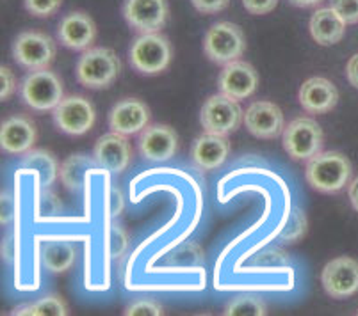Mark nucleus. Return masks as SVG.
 <instances>
[{"label": "nucleus", "mask_w": 358, "mask_h": 316, "mask_svg": "<svg viewBox=\"0 0 358 316\" xmlns=\"http://www.w3.org/2000/svg\"><path fill=\"white\" fill-rule=\"evenodd\" d=\"M353 169L348 156L338 151H321L307 162L305 178L310 187L323 194L343 190L351 180Z\"/></svg>", "instance_id": "obj_1"}, {"label": "nucleus", "mask_w": 358, "mask_h": 316, "mask_svg": "<svg viewBox=\"0 0 358 316\" xmlns=\"http://www.w3.org/2000/svg\"><path fill=\"white\" fill-rule=\"evenodd\" d=\"M120 70L122 63L110 48H90L77 63V78L84 87L106 89L118 78Z\"/></svg>", "instance_id": "obj_2"}, {"label": "nucleus", "mask_w": 358, "mask_h": 316, "mask_svg": "<svg viewBox=\"0 0 358 316\" xmlns=\"http://www.w3.org/2000/svg\"><path fill=\"white\" fill-rule=\"evenodd\" d=\"M282 144L291 158L308 162L323 151L324 133L312 117H296L284 128Z\"/></svg>", "instance_id": "obj_3"}, {"label": "nucleus", "mask_w": 358, "mask_h": 316, "mask_svg": "<svg viewBox=\"0 0 358 316\" xmlns=\"http://www.w3.org/2000/svg\"><path fill=\"white\" fill-rule=\"evenodd\" d=\"M130 64L145 75L162 73L171 63V45L159 32L141 34L132 41L129 50Z\"/></svg>", "instance_id": "obj_4"}, {"label": "nucleus", "mask_w": 358, "mask_h": 316, "mask_svg": "<svg viewBox=\"0 0 358 316\" xmlns=\"http://www.w3.org/2000/svg\"><path fill=\"white\" fill-rule=\"evenodd\" d=\"M205 55L217 64L237 61L246 50V38L239 25L232 22H217L203 38Z\"/></svg>", "instance_id": "obj_5"}, {"label": "nucleus", "mask_w": 358, "mask_h": 316, "mask_svg": "<svg viewBox=\"0 0 358 316\" xmlns=\"http://www.w3.org/2000/svg\"><path fill=\"white\" fill-rule=\"evenodd\" d=\"M22 98L32 110H54L64 98L63 82L50 70L32 71L22 82Z\"/></svg>", "instance_id": "obj_6"}, {"label": "nucleus", "mask_w": 358, "mask_h": 316, "mask_svg": "<svg viewBox=\"0 0 358 316\" xmlns=\"http://www.w3.org/2000/svg\"><path fill=\"white\" fill-rule=\"evenodd\" d=\"M13 59L25 70H48L55 59L54 39L40 31L22 32L13 43Z\"/></svg>", "instance_id": "obj_7"}, {"label": "nucleus", "mask_w": 358, "mask_h": 316, "mask_svg": "<svg viewBox=\"0 0 358 316\" xmlns=\"http://www.w3.org/2000/svg\"><path fill=\"white\" fill-rule=\"evenodd\" d=\"M243 119L244 114L239 102L223 93L210 96L201 107L200 121L205 132L229 135L239 128Z\"/></svg>", "instance_id": "obj_8"}, {"label": "nucleus", "mask_w": 358, "mask_h": 316, "mask_svg": "<svg viewBox=\"0 0 358 316\" xmlns=\"http://www.w3.org/2000/svg\"><path fill=\"white\" fill-rule=\"evenodd\" d=\"M95 119V107L80 94L64 96L54 109L55 126L68 135H84L93 128Z\"/></svg>", "instance_id": "obj_9"}, {"label": "nucleus", "mask_w": 358, "mask_h": 316, "mask_svg": "<svg viewBox=\"0 0 358 316\" xmlns=\"http://www.w3.org/2000/svg\"><path fill=\"white\" fill-rule=\"evenodd\" d=\"M168 15L166 0H125L123 4L127 24L141 34L161 31L168 22Z\"/></svg>", "instance_id": "obj_10"}, {"label": "nucleus", "mask_w": 358, "mask_h": 316, "mask_svg": "<svg viewBox=\"0 0 358 316\" xmlns=\"http://www.w3.org/2000/svg\"><path fill=\"white\" fill-rule=\"evenodd\" d=\"M324 292L334 299H348L358 292V262L341 256L328 263L321 273Z\"/></svg>", "instance_id": "obj_11"}, {"label": "nucleus", "mask_w": 358, "mask_h": 316, "mask_svg": "<svg viewBox=\"0 0 358 316\" xmlns=\"http://www.w3.org/2000/svg\"><path fill=\"white\" fill-rule=\"evenodd\" d=\"M217 86H220L221 93L241 102L255 93L257 86H259V75L252 64L237 59V61L224 64L223 71L217 78Z\"/></svg>", "instance_id": "obj_12"}, {"label": "nucleus", "mask_w": 358, "mask_h": 316, "mask_svg": "<svg viewBox=\"0 0 358 316\" xmlns=\"http://www.w3.org/2000/svg\"><path fill=\"white\" fill-rule=\"evenodd\" d=\"M244 125L259 139H276L284 133V112L271 102H255L244 112Z\"/></svg>", "instance_id": "obj_13"}, {"label": "nucleus", "mask_w": 358, "mask_h": 316, "mask_svg": "<svg viewBox=\"0 0 358 316\" xmlns=\"http://www.w3.org/2000/svg\"><path fill=\"white\" fill-rule=\"evenodd\" d=\"M138 146L145 160L166 162L177 153L178 137L168 125H148L139 133Z\"/></svg>", "instance_id": "obj_14"}, {"label": "nucleus", "mask_w": 358, "mask_h": 316, "mask_svg": "<svg viewBox=\"0 0 358 316\" xmlns=\"http://www.w3.org/2000/svg\"><path fill=\"white\" fill-rule=\"evenodd\" d=\"M93 156H95L100 169L118 174L129 167L130 158H132V148H130L127 135L110 132L100 137L99 142L95 144Z\"/></svg>", "instance_id": "obj_15"}, {"label": "nucleus", "mask_w": 358, "mask_h": 316, "mask_svg": "<svg viewBox=\"0 0 358 316\" xmlns=\"http://www.w3.org/2000/svg\"><path fill=\"white\" fill-rule=\"evenodd\" d=\"M150 125V109L146 103L136 98H127L116 103L109 114L110 132L122 135H136L141 133Z\"/></svg>", "instance_id": "obj_16"}, {"label": "nucleus", "mask_w": 358, "mask_h": 316, "mask_svg": "<svg viewBox=\"0 0 358 316\" xmlns=\"http://www.w3.org/2000/svg\"><path fill=\"white\" fill-rule=\"evenodd\" d=\"M57 36L61 43L70 50H90L96 39V25L90 15L75 11L61 20Z\"/></svg>", "instance_id": "obj_17"}, {"label": "nucleus", "mask_w": 358, "mask_h": 316, "mask_svg": "<svg viewBox=\"0 0 358 316\" xmlns=\"http://www.w3.org/2000/svg\"><path fill=\"white\" fill-rule=\"evenodd\" d=\"M38 139V130L29 116H13L2 123L0 128V146L11 155H25L31 151Z\"/></svg>", "instance_id": "obj_18"}, {"label": "nucleus", "mask_w": 358, "mask_h": 316, "mask_svg": "<svg viewBox=\"0 0 358 316\" xmlns=\"http://www.w3.org/2000/svg\"><path fill=\"white\" fill-rule=\"evenodd\" d=\"M338 102V91L328 78L312 77L299 89V103L307 112H330Z\"/></svg>", "instance_id": "obj_19"}, {"label": "nucleus", "mask_w": 358, "mask_h": 316, "mask_svg": "<svg viewBox=\"0 0 358 316\" xmlns=\"http://www.w3.org/2000/svg\"><path fill=\"white\" fill-rule=\"evenodd\" d=\"M230 153V141L227 135L207 132L205 135L198 137L193 146V160L203 171L217 169Z\"/></svg>", "instance_id": "obj_20"}, {"label": "nucleus", "mask_w": 358, "mask_h": 316, "mask_svg": "<svg viewBox=\"0 0 358 316\" xmlns=\"http://www.w3.org/2000/svg\"><path fill=\"white\" fill-rule=\"evenodd\" d=\"M346 32V22H344L331 8H321L312 15L310 18V34L317 45L330 47L338 43Z\"/></svg>", "instance_id": "obj_21"}, {"label": "nucleus", "mask_w": 358, "mask_h": 316, "mask_svg": "<svg viewBox=\"0 0 358 316\" xmlns=\"http://www.w3.org/2000/svg\"><path fill=\"white\" fill-rule=\"evenodd\" d=\"M96 167L99 164H96L95 156L90 158L86 155H71L63 162L59 169L61 181L70 192H80L84 181H86V176L96 171Z\"/></svg>", "instance_id": "obj_22"}, {"label": "nucleus", "mask_w": 358, "mask_h": 316, "mask_svg": "<svg viewBox=\"0 0 358 316\" xmlns=\"http://www.w3.org/2000/svg\"><path fill=\"white\" fill-rule=\"evenodd\" d=\"M22 171H31L40 176V183L43 188H50V185L57 180L59 165L52 153L45 149H31L22 158Z\"/></svg>", "instance_id": "obj_23"}, {"label": "nucleus", "mask_w": 358, "mask_h": 316, "mask_svg": "<svg viewBox=\"0 0 358 316\" xmlns=\"http://www.w3.org/2000/svg\"><path fill=\"white\" fill-rule=\"evenodd\" d=\"M40 259L47 270L54 273L66 272L75 263V249L70 242L48 240L41 243Z\"/></svg>", "instance_id": "obj_24"}, {"label": "nucleus", "mask_w": 358, "mask_h": 316, "mask_svg": "<svg viewBox=\"0 0 358 316\" xmlns=\"http://www.w3.org/2000/svg\"><path fill=\"white\" fill-rule=\"evenodd\" d=\"M13 315L22 316H66L68 306L57 295H48V297L40 299V301L31 302V304H24L20 308H16Z\"/></svg>", "instance_id": "obj_25"}, {"label": "nucleus", "mask_w": 358, "mask_h": 316, "mask_svg": "<svg viewBox=\"0 0 358 316\" xmlns=\"http://www.w3.org/2000/svg\"><path fill=\"white\" fill-rule=\"evenodd\" d=\"M266 313V304L257 295H239L224 309L227 316H264Z\"/></svg>", "instance_id": "obj_26"}, {"label": "nucleus", "mask_w": 358, "mask_h": 316, "mask_svg": "<svg viewBox=\"0 0 358 316\" xmlns=\"http://www.w3.org/2000/svg\"><path fill=\"white\" fill-rule=\"evenodd\" d=\"M307 233V217H305V211H301L299 208H292L291 215H289L287 226L282 230L278 240L282 243H294L298 242L301 236H305Z\"/></svg>", "instance_id": "obj_27"}, {"label": "nucleus", "mask_w": 358, "mask_h": 316, "mask_svg": "<svg viewBox=\"0 0 358 316\" xmlns=\"http://www.w3.org/2000/svg\"><path fill=\"white\" fill-rule=\"evenodd\" d=\"M129 249V234L120 224H110L109 227V254L113 259H122Z\"/></svg>", "instance_id": "obj_28"}, {"label": "nucleus", "mask_w": 358, "mask_h": 316, "mask_svg": "<svg viewBox=\"0 0 358 316\" xmlns=\"http://www.w3.org/2000/svg\"><path fill=\"white\" fill-rule=\"evenodd\" d=\"M24 4L25 9L31 15L47 18V16H52L54 13H57V9L63 4V0H24Z\"/></svg>", "instance_id": "obj_29"}, {"label": "nucleus", "mask_w": 358, "mask_h": 316, "mask_svg": "<svg viewBox=\"0 0 358 316\" xmlns=\"http://www.w3.org/2000/svg\"><path fill=\"white\" fill-rule=\"evenodd\" d=\"M330 8L348 24H358V0H330Z\"/></svg>", "instance_id": "obj_30"}, {"label": "nucleus", "mask_w": 358, "mask_h": 316, "mask_svg": "<svg viewBox=\"0 0 358 316\" xmlns=\"http://www.w3.org/2000/svg\"><path fill=\"white\" fill-rule=\"evenodd\" d=\"M125 316H159L162 315V308L154 301H138L130 304L123 311Z\"/></svg>", "instance_id": "obj_31"}, {"label": "nucleus", "mask_w": 358, "mask_h": 316, "mask_svg": "<svg viewBox=\"0 0 358 316\" xmlns=\"http://www.w3.org/2000/svg\"><path fill=\"white\" fill-rule=\"evenodd\" d=\"M257 263L262 266H280V265H287L289 262L282 250L276 249V247H268V249L260 253V256L257 258Z\"/></svg>", "instance_id": "obj_32"}, {"label": "nucleus", "mask_w": 358, "mask_h": 316, "mask_svg": "<svg viewBox=\"0 0 358 316\" xmlns=\"http://www.w3.org/2000/svg\"><path fill=\"white\" fill-rule=\"evenodd\" d=\"M61 210V201L57 200V195L50 192L48 188H43L40 194V211L41 215L52 217Z\"/></svg>", "instance_id": "obj_33"}, {"label": "nucleus", "mask_w": 358, "mask_h": 316, "mask_svg": "<svg viewBox=\"0 0 358 316\" xmlns=\"http://www.w3.org/2000/svg\"><path fill=\"white\" fill-rule=\"evenodd\" d=\"M194 9L203 15H216L229 8L230 0H191Z\"/></svg>", "instance_id": "obj_34"}, {"label": "nucleus", "mask_w": 358, "mask_h": 316, "mask_svg": "<svg viewBox=\"0 0 358 316\" xmlns=\"http://www.w3.org/2000/svg\"><path fill=\"white\" fill-rule=\"evenodd\" d=\"M243 6L252 15H268L278 6V0H243Z\"/></svg>", "instance_id": "obj_35"}, {"label": "nucleus", "mask_w": 358, "mask_h": 316, "mask_svg": "<svg viewBox=\"0 0 358 316\" xmlns=\"http://www.w3.org/2000/svg\"><path fill=\"white\" fill-rule=\"evenodd\" d=\"M0 80H2V91H0V98L2 100H8L16 89V80H15V75L13 71L9 70L8 66H2L0 68Z\"/></svg>", "instance_id": "obj_36"}, {"label": "nucleus", "mask_w": 358, "mask_h": 316, "mask_svg": "<svg viewBox=\"0 0 358 316\" xmlns=\"http://www.w3.org/2000/svg\"><path fill=\"white\" fill-rule=\"evenodd\" d=\"M125 208V200H123V194L118 187L115 185H110L109 188V211L113 217L120 215Z\"/></svg>", "instance_id": "obj_37"}, {"label": "nucleus", "mask_w": 358, "mask_h": 316, "mask_svg": "<svg viewBox=\"0 0 358 316\" xmlns=\"http://www.w3.org/2000/svg\"><path fill=\"white\" fill-rule=\"evenodd\" d=\"M346 75L351 86L358 89V54L350 59V63L346 66Z\"/></svg>", "instance_id": "obj_38"}, {"label": "nucleus", "mask_w": 358, "mask_h": 316, "mask_svg": "<svg viewBox=\"0 0 358 316\" xmlns=\"http://www.w3.org/2000/svg\"><path fill=\"white\" fill-rule=\"evenodd\" d=\"M13 215V203L8 194L2 195V223H9Z\"/></svg>", "instance_id": "obj_39"}, {"label": "nucleus", "mask_w": 358, "mask_h": 316, "mask_svg": "<svg viewBox=\"0 0 358 316\" xmlns=\"http://www.w3.org/2000/svg\"><path fill=\"white\" fill-rule=\"evenodd\" d=\"M350 201L351 204H353L355 210L358 211V178L353 180V183L350 185Z\"/></svg>", "instance_id": "obj_40"}, {"label": "nucleus", "mask_w": 358, "mask_h": 316, "mask_svg": "<svg viewBox=\"0 0 358 316\" xmlns=\"http://www.w3.org/2000/svg\"><path fill=\"white\" fill-rule=\"evenodd\" d=\"M292 6H296V8H315V6H319L323 0H289Z\"/></svg>", "instance_id": "obj_41"}]
</instances>
